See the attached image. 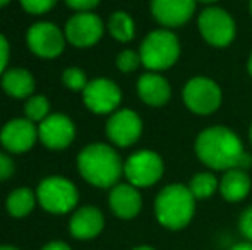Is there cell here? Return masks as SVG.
Returning <instances> with one entry per match:
<instances>
[{"instance_id": "obj_1", "label": "cell", "mask_w": 252, "mask_h": 250, "mask_svg": "<svg viewBox=\"0 0 252 250\" xmlns=\"http://www.w3.org/2000/svg\"><path fill=\"white\" fill-rule=\"evenodd\" d=\"M196 153L206 167L213 170H244L252 165V158L244 151L242 140L226 127H209L196 140Z\"/></svg>"}, {"instance_id": "obj_2", "label": "cell", "mask_w": 252, "mask_h": 250, "mask_svg": "<svg viewBox=\"0 0 252 250\" xmlns=\"http://www.w3.org/2000/svg\"><path fill=\"white\" fill-rule=\"evenodd\" d=\"M77 168L94 187H113L124 171L120 156L106 144H91L77 156Z\"/></svg>"}, {"instance_id": "obj_3", "label": "cell", "mask_w": 252, "mask_h": 250, "mask_svg": "<svg viewBox=\"0 0 252 250\" xmlns=\"http://www.w3.org/2000/svg\"><path fill=\"white\" fill-rule=\"evenodd\" d=\"M192 192L189 187L173 184L158 194L155 202V213L158 221L168 230H180L187 226L194 216L196 206Z\"/></svg>"}, {"instance_id": "obj_4", "label": "cell", "mask_w": 252, "mask_h": 250, "mask_svg": "<svg viewBox=\"0 0 252 250\" xmlns=\"http://www.w3.org/2000/svg\"><path fill=\"white\" fill-rule=\"evenodd\" d=\"M180 54L179 40L166 29L153 31L141 45V62L150 70H165L177 62Z\"/></svg>"}, {"instance_id": "obj_5", "label": "cell", "mask_w": 252, "mask_h": 250, "mask_svg": "<svg viewBox=\"0 0 252 250\" xmlns=\"http://www.w3.org/2000/svg\"><path fill=\"white\" fill-rule=\"evenodd\" d=\"M36 197L45 211L52 214H65L76 207L79 194L72 182L62 177H48L38 185Z\"/></svg>"}, {"instance_id": "obj_6", "label": "cell", "mask_w": 252, "mask_h": 250, "mask_svg": "<svg viewBox=\"0 0 252 250\" xmlns=\"http://www.w3.org/2000/svg\"><path fill=\"white\" fill-rule=\"evenodd\" d=\"M184 101L194 113L209 115L218 110L221 103V91L215 81L208 77H194L184 87Z\"/></svg>"}, {"instance_id": "obj_7", "label": "cell", "mask_w": 252, "mask_h": 250, "mask_svg": "<svg viewBox=\"0 0 252 250\" xmlns=\"http://www.w3.org/2000/svg\"><path fill=\"white\" fill-rule=\"evenodd\" d=\"M199 31L213 47H226L235 36V23L226 10L209 7L199 16Z\"/></svg>"}, {"instance_id": "obj_8", "label": "cell", "mask_w": 252, "mask_h": 250, "mask_svg": "<svg viewBox=\"0 0 252 250\" xmlns=\"http://www.w3.org/2000/svg\"><path fill=\"white\" fill-rule=\"evenodd\" d=\"M124 173L134 187H150L163 175V161L153 151H139L124 165Z\"/></svg>"}, {"instance_id": "obj_9", "label": "cell", "mask_w": 252, "mask_h": 250, "mask_svg": "<svg viewBox=\"0 0 252 250\" xmlns=\"http://www.w3.org/2000/svg\"><path fill=\"white\" fill-rule=\"evenodd\" d=\"M83 98L86 107L90 108L93 113H110L120 105L122 100V93H120L119 86L113 81L105 79V77H98L88 83V86L83 91Z\"/></svg>"}, {"instance_id": "obj_10", "label": "cell", "mask_w": 252, "mask_h": 250, "mask_svg": "<svg viewBox=\"0 0 252 250\" xmlns=\"http://www.w3.org/2000/svg\"><path fill=\"white\" fill-rule=\"evenodd\" d=\"M63 43H65V38L62 31L52 23H36L28 31V45L38 57H59L63 50Z\"/></svg>"}, {"instance_id": "obj_11", "label": "cell", "mask_w": 252, "mask_h": 250, "mask_svg": "<svg viewBox=\"0 0 252 250\" xmlns=\"http://www.w3.org/2000/svg\"><path fill=\"white\" fill-rule=\"evenodd\" d=\"M103 36V23L91 12H79L70 17L65 26V38L74 47L86 48L98 43Z\"/></svg>"}, {"instance_id": "obj_12", "label": "cell", "mask_w": 252, "mask_h": 250, "mask_svg": "<svg viewBox=\"0 0 252 250\" xmlns=\"http://www.w3.org/2000/svg\"><path fill=\"white\" fill-rule=\"evenodd\" d=\"M38 130L34 122L28 118H14L3 125L0 142L10 153H26L36 142Z\"/></svg>"}, {"instance_id": "obj_13", "label": "cell", "mask_w": 252, "mask_h": 250, "mask_svg": "<svg viewBox=\"0 0 252 250\" xmlns=\"http://www.w3.org/2000/svg\"><path fill=\"white\" fill-rule=\"evenodd\" d=\"M143 132V124L137 113L132 110H120L112 115L106 124V136L113 144L120 147H127L139 139Z\"/></svg>"}, {"instance_id": "obj_14", "label": "cell", "mask_w": 252, "mask_h": 250, "mask_svg": "<svg viewBox=\"0 0 252 250\" xmlns=\"http://www.w3.org/2000/svg\"><path fill=\"white\" fill-rule=\"evenodd\" d=\"M76 129L65 115H48L38 127V137L48 149H63L74 140Z\"/></svg>"}, {"instance_id": "obj_15", "label": "cell", "mask_w": 252, "mask_h": 250, "mask_svg": "<svg viewBox=\"0 0 252 250\" xmlns=\"http://www.w3.org/2000/svg\"><path fill=\"white\" fill-rule=\"evenodd\" d=\"M196 0H151V12L159 24L177 28L192 17Z\"/></svg>"}, {"instance_id": "obj_16", "label": "cell", "mask_w": 252, "mask_h": 250, "mask_svg": "<svg viewBox=\"0 0 252 250\" xmlns=\"http://www.w3.org/2000/svg\"><path fill=\"white\" fill-rule=\"evenodd\" d=\"M103 224H105V220H103L101 211L93 206H86L74 213L69 228L70 235L77 240H91L101 233Z\"/></svg>"}, {"instance_id": "obj_17", "label": "cell", "mask_w": 252, "mask_h": 250, "mask_svg": "<svg viewBox=\"0 0 252 250\" xmlns=\"http://www.w3.org/2000/svg\"><path fill=\"white\" fill-rule=\"evenodd\" d=\"M108 202L115 216L122 218V220L136 218L141 211V206H143V199H141V194L137 192V189L127 184L115 185L110 192Z\"/></svg>"}, {"instance_id": "obj_18", "label": "cell", "mask_w": 252, "mask_h": 250, "mask_svg": "<svg viewBox=\"0 0 252 250\" xmlns=\"http://www.w3.org/2000/svg\"><path fill=\"white\" fill-rule=\"evenodd\" d=\"M137 93L144 103L151 107H161L170 100V84L158 74H144L137 81Z\"/></svg>"}, {"instance_id": "obj_19", "label": "cell", "mask_w": 252, "mask_h": 250, "mask_svg": "<svg viewBox=\"0 0 252 250\" xmlns=\"http://www.w3.org/2000/svg\"><path fill=\"white\" fill-rule=\"evenodd\" d=\"M251 178L244 170H228L220 182V192L228 202H239L249 194Z\"/></svg>"}, {"instance_id": "obj_20", "label": "cell", "mask_w": 252, "mask_h": 250, "mask_svg": "<svg viewBox=\"0 0 252 250\" xmlns=\"http://www.w3.org/2000/svg\"><path fill=\"white\" fill-rule=\"evenodd\" d=\"M2 87L12 98H28L34 91V79L28 70L10 69L3 72Z\"/></svg>"}, {"instance_id": "obj_21", "label": "cell", "mask_w": 252, "mask_h": 250, "mask_svg": "<svg viewBox=\"0 0 252 250\" xmlns=\"http://www.w3.org/2000/svg\"><path fill=\"white\" fill-rule=\"evenodd\" d=\"M36 204V195L31 189H17L7 197V211L14 218H24L33 211Z\"/></svg>"}, {"instance_id": "obj_22", "label": "cell", "mask_w": 252, "mask_h": 250, "mask_svg": "<svg viewBox=\"0 0 252 250\" xmlns=\"http://www.w3.org/2000/svg\"><path fill=\"white\" fill-rule=\"evenodd\" d=\"M108 29L115 40L126 43L134 38V21L130 19L129 14L115 12L108 21Z\"/></svg>"}, {"instance_id": "obj_23", "label": "cell", "mask_w": 252, "mask_h": 250, "mask_svg": "<svg viewBox=\"0 0 252 250\" xmlns=\"http://www.w3.org/2000/svg\"><path fill=\"white\" fill-rule=\"evenodd\" d=\"M220 187L218 180L211 173H199L190 180L189 190L192 192L194 199H208Z\"/></svg>"}, {"instance_id": "obj_24", "label": "cell", "mask_w": 252, "mask_h": 250, "mask_svg": "<svg viewBox=\"0 0 252 250\" xmlns=\"http://www.w3.org/2000/svg\"><path fill=\"white\" fill-rule=\"evenodd\" d=\"M48 110H50L48 100L45 96H40V94L30 98V100H28V103H26V108H24L28 120L40 122V124L48 117Z\"/></svg>"}, {"instance_id": "obj_25", "label": "cell", "mask_w": 252, "mask_h": 250, "mask_svg": "<svg viewBox=\"0 0 252 250\" xmlns=\"http://www.w3.org/2000/svg\"><path fill=\"white\" fill-rule=\"evenodd\" d=\"M62 81L69 89H74V91H79V89L84 91V87L88 86L86 74L81 69H77V67H70V69L63 70Z\"/></svg>"}, {"instance_id": "obj_26", "label": "cell", "mask_w": 252, "mask_h": 250, "mask_svg": "<svg viewBox=\"0 0 252 250\" xmlns=\"http://www.w3.org/2000/svg\"><path fill=\"white\" fill-rule=\"evenodd\" d=\"M141 62V55L136 54L134 50H124L122 54L117 57V67H119L122 72H132L139 67Z\"/></svg>"}, {"instance_id": "obj_27", "label": "cell", "mask_w": 252, "mask_h": 250, "mask_svg": "<svg viewBox=\"0 0 252 250\" xmlns=\"http://www.w3.org/2000/svg\"><path fill=\"white\" fill-rule=\"evenodd\" d=\"M57 0H21V5L30 14H45L55 5Z\"/></svg>"}, {"instance_id": "obj_28", "label": "cell", "mask_w": 252, "mask_h": 250, "mask_svg": "<svg viewBox=\"0 0 252 250\" xmlns=\"http://www.w3.org/2000/svg\"><path fill=\"white\" fill-rule=\"evenodd\" d=\"M239 226H240V231H242L244 237H246L249 242H252V206L247 207V209L242 213L240 221H239Z\"/></svg>"}, {"instance_id": "obj_29", "label": "cell", "mask_w": 252, "mask_h": 250, "mask_svg": "<svg viewBox=\"0 0 252 250\" xmlns=\"http://www.w3.org/2000/svg\"><path fill=\"white\" fill-rule=\"evenodd\" d=\"M14 173V163L9 156L0 153V180H7Z\"/></svg>"}, {"instance_id": "obj_30", "label": "cell", "mask_w": 252, "mask_h": 250, "mask_svg": "<svg viewBox=\"0 0 252 250\" xmlns=\"http://www.w3.org/2000/svg\"><path fill=\"white\" fill-rule=\"evenodd\" d=\"M98 2H100V0H65L67 5L76 10H90V9H93V7H96Z\"/></svg>"}, {"instance_id": "obj_31", "label": "cell", "mask_w": 252, "mask_h": 250, "mask_svg": "<svg viewBox=\"0 0 252 250\" xmlns=\"http://www.w3.org/2000/svg\"><path fill=\"white\" fill-rule=\"evenodd\" d=\"M9 62V43H7L5 38L0 34V74H3Z\"/></svg>"}, {"instance_id": "obj_32", "label": "cell", "mask_w": 252, "mask_h": 250, "mask_svg": "<svg viewBox=\"0 0 252 250\" xmlns=\"http://www.w3.org/2000/svg\"><path fill=\"white\" fill-rule=\"evenodd\" d=\"M41 250H72L67 244H63V242H50V244H47Z\"/></svg>"}, {"instance_id": "obj_33", "label": "cell", "mask_w": 252, "mask_h": 250, "mask_svg": "<svg viewBox=\"0 0 252 250\" xmlns=\"http://www.w3.org/2000/svg\"><path fill=\"white\" fill-rule=\"evenodd\" d=\"M232 250H252V242H246V244H239L235 247H232Z\"/></svg>"}, {"instance_id": "obj_34", "label": "cell", "mask_w": 252, "mask_h": 250, "mask_svg": "<svg viewBox=\"0 0 252 250\" xmlns=\"http://www.w3.org/2000/svg\"><path fill=\"white\" fill-rule=\"evenodd\" d=\"M0 250H19V249L10 247V245H2V247H0Z\"/></svg>"}, {"instance_id": "obj_35", "label": "cell", "mask_w": 252, "mask_h": 250, "mask_svg": "<svg viewBox=\"0 0 252 250\" xmlns=\"http://www.w3.org/2000/svg\"><path fill=\"white\" fill-rule=\"evenodd\" d=\"M247 67H249V74L252 76V55H251V58H249V63H247Z\"/></svg>"}, {"instance_id": "obj_36", "label": "cell", "mask_w": 252, "mask_h": 250, "mask_svg": "<svg viewBox=\"0 0 252 250\" xmlns=\"http://www.w3.org/2000/svg\"><path fill=\"white\" fill-rule=\"evenodd\" d=\"M134 250H155V249H151V247H146V245H143V247H137V249H134Z\"/></svg>"}, {"instance_id": "obj_37", "label": "cell", "mask_w": 252, "mask_h": 250, "mask_svg": "<svg viewBox=\"0 0 252 250\" xmlns=\"http://www.w3.org/2000/svg\"><path fill=\"white\" fill-rule=\"evenodd\" d=\"M10 0H0V7H3V5H7V3H9Z\"/></svg>"}, {"instance_id": "obj_38", "label": "cell", "mask_w": 252, "mask_h": 250, "mask_svg": "<svg viewBox=\"0 0 252 250\" xmlns=\"http://www.w3.org/2000/svg\"><path fill=\"white\" fill-rule=\"evenodd\" d=\"M199 2H204V3H209V2H216V0H199Z\"/></svg>"}, {"instance_id": "obj_39", "label": "cell", "mask_w": 252, "mask_h": 250, "mask_svg": "<svg viewBox=\"0 0 252 250\" xmlns=\"http://www.w3.org/2000/svg\"><path fill=\"white\" fill-rule=\"evenodd\" d=\"M251 142H252V125H251Z\"/></svg>"}, {"instance_id": "obj_40", "label": "cell", "mask_w": 252, "mask_h": 250, "mask_svg": "<svg viewBox=\"0 0 252 250\" xmlns=\"http://www.w3.org/2000/svg\"><path fill=\"white\" fill-rule=\"evenodd\" d=\"M251 12H252V0H251Z\"/></svg>"}]
</instances>
